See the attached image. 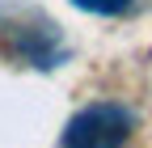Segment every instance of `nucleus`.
<instances>
[{"instance_id": "nucleus-1", "label": "nucleus", "mask_w": 152, "mask_h": 148, "mask_svg": "<svg viewBox=\"0 0 152 148\" xmlns=\"http://www.w3.org/2000/svg\"><path fill=\"white\" fill-rule=\"evenodd\" d=\"M131 131H135V114L123 102H93L68 119L59 148H127Z\"/></svg>"}, {"instance_id": "nucleus-2", "label": "nucleus", "mask_w": 152, "mask_h": 148, "mask_svg": "<svg viewBox=\"0 0 152 148\" xmlns=\"http://www.w3.org/2000/svg\"><path fill=\"white\" fill-rule=\"evenodd\" d=\"M76 9H85V13H97V17H118L131 9V0H72Z\"/></svg>"}]
</instances>
